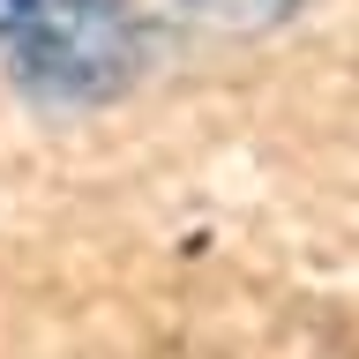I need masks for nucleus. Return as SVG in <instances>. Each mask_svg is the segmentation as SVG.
I'll list each match as a JSON object with an SVG mask.
<instances>
[{
    "mask_svg": "<svg viewBox=\"0 0 359 359\" xmlns=\"http://www.w3.org/2000/svg\"><path fill=\"white\" fill-rule=\"evenodd\" d=\"M195 15L224 22V30H269V22H285L299 0H187Z\"/></svg>",
    "mask_w": 359,
    "mask_h": 359,
    "instance_id": "2",
    "label": "nucleus"
},
{
    "mask_svg": "<svg viewBox=\"0 0 359 359\" xmlns=\"http://www.w3.org/2000/svg\"><path fill=\"white\" fill-rule=\"evenodd\" d=\"M0 53L38 105H105L142 67L135 0H0Z\"/></svg>",
    "mask_w": 359,
    "mask_h": 359,
    "instance_id": "1",
    "label": "nucleus"
}]
</instances>
